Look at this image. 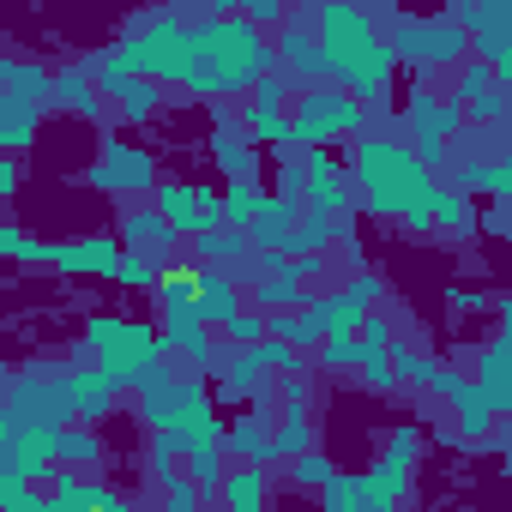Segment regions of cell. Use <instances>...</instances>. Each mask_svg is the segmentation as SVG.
I'll list each match as a JSON object with an SVG mask.
<instances>
[{
  "mask_svg": "<svg viewBox=\"0 0 512 512\" xmlns=\"http://www.w3.org/2000/svg\"><path fill=\"white\" fill-rule=\"evenodd\" d=\"M139 79H157L163 91L187 97H253L266 79H278V49L260 25L235 19H181V13H139L121 37Z\"/></svg>",
  "mask_w": 512,
  "mask_h": 512,
  "instance_id": "cell-1",
  "label": "cell"
},
{
  "mask_svg": "<svg viewBox=\"0 0 512 512\" xmlns=\"http://www.w3.org/2000/svg\"><path fill=\"white\" fill-rule=\"evenodd\" d=\"M350 181H356L368 217H380V223H404L410 235H428V229H434V199H440V187H434V169H428L410 145L380 139V133L356 139Z\"/></svg>",
  "mask_w": 512,
  "mask_h": 512,
  "instance_id": "cell-2",
  "label": "cell"
},
{
  "mask_svg": "<svg viewBox=\"0 0 512 512\" xmlns=\"http://www.w3.org/2000/svg\"><path fill=\"white\" fill-rule=\"evenodd\" d=\"M314 37L326 55V79L338 91H350L356 103H380L392 91L398 49H392L380 13L350 7V0H326V7H314Z\"/></svg>",
  "mask_w": 512,
  "mask_h": 512,
  "instance_id": "cell-3",
  "label": "cell"
},
{
  "mask_svg": "<svg viewBox=\"0 0 512 512\" xmlns=\"http://www.w3.org/2000/svg\"><path fill=\"white\" fill-rule=\"evenodd\" d=\"M91 368L115 386V392H139L157 368H163V332L151 320H127V314H85L79 326Z\"/></svg>",
  "mask_w": 512,
  "mask_h": 512,
  "instance_id": "cell-4",
  "label": "cell"
},
{
  "mask_svg": "<svg viewBox=\"0 0 512 512\" xmlns=\"http://www.w3.org/2000/svg\"><path fill=\"white\" fill-rule=\"evenodd\" d=\"M133 404H139V422H145L151 434H175V440H193L199 428L223 422V416H217V398L205 392V380H199V374H175L169 362L133 392Z\"/></svg>",
  "mask_w": 512,
  "mask_h": 512,
  "instance_id": "cell-5",
  "label": "cell"
},
{
  "mask_svg": "<svg viewBox=\"0 0 512 512\" xmlns=\"http://www.w3.org/2000/svg\"><path fill=\"white\" fill-rule=\"evenodd\" d=\"M338 139H368V103H356L338 85H320L308 97H296V121H290V151H326Z\"/></svg>",
  "mask_w": 512,
  "mask_h": 512,
  "instance_id": "cell-6",
  "label": "cell"
},
{
  "mask_svg": "<svg viewBox=\"0 0 512 512\" xmlns=\"http://www.w3.org/2000/svg\"><path fill=\"white\" fill-rule=\"evenodd\" d=\"M0 422H19V428H73V404H67V368H25L7 386V410Z\"/></svg>",
  "mask_w": 512,
  "mask_h": 512,
  "instance_id": "cell-7",
  "label": "cell"
},
{
  "mask_svg": "<svg viewBox=\"0 0 512 512\" xmlns=\"http://www.w3.org/2000/svg\"><path fill=\"white\" fill-rule=\"evenodd\" d=\"M392 49H398V61L428 67V73H440V67L458 73L470 61V37H464V25L452 13H440V19H398L392 25Z\"/></svg>",
  "mask_w": 512,
  "mask_h": 512,
  "instance_id": "cell-8",
  "label": "cell"
},
{
  "mask_svg": "<svg viewBox=\"0 0 512 512\" xmlns=\"http://www.w3.org/2000/svg\"><path fill=\"white\" fill-rule=\"evenodd\" d=\"M151 205L169 217V229L181 241H205L211 229H223V187H205V181H163L151 193Z\"/></svg>",
  "mask_w": 512,
  "mask_h": 512,
  "instance_id": "cell-9",
  "label": "cell"
},
{
  "mask_svg": "<svg viewBox=\"0 0 512 512\" xmlns=\"http://www.w3.org/2000/svg\"><path fill=\"white\" fill-rule=\"evenodd\" d=\"M464 103L458 97H434V91H410V151L428 163V169H446V145L458 139L464 127Z\"/></svg>",
  "mask_w": 512,
  "mask_h": 512,
  "instance_id": "cell-10",
  "label": "cell"
},
{
  "mask_svg": "<svg viewBox=\"0 0 512 512\" xmlns=\"http://www.w3.org/2000/svg\"><path fill=\"white\" fill-rule=\"evenodd\" d=\"M272 49H278V79H284L296 97H308V91L332 85V79H326L320 37H314V13H296V19H290L278 37H272Z\"/></svg>",
  "mask_w": 512,
  "mask_h": 512,
  "instance_id": "cell-11",
  "label": "cell"
},
{
  "mask_svg": "<svg viewBox=\"0 0 512 512\" xmlns=\"http://www.w3.org/2000/svg\"><path fill=\"white\" fill-rule=\"evenodd\" d=\"M91 193H157L163 181H157V157L145 151V145H121V139H109L103 151H97V163L79 175Z\"/></svg>",
  "mask_w": 512,
  "mask_h": 512,
  "instance_id": "cell-12",
  "label": "cell"
},
{
  "mask_svg": "<svg viewBox=\"0 0 512 512\" xmlns=\"http://www.w3.org/2000/svg\"><path fill=\"white\" fill-rule=\"evenodd\" d=\"M61 434L55 428H19V422H0V476L13 482H49L61 470Z\"/></svg>",
  "mask_w": 512,
  "mask_h": 512,
  "instance_id": "cell-13",
  "label": "cell"
},
{
  "mask_svg": "<svg viewBox=\"0 0 512 512\" xmlns=\"http://www.w3.org/2000/svg\"><path fill=\"white\" fill-rule=\"evenodd\" d=\"M416 458H422V428H392V440H386V452L362 470L368 476V488L380 494V500H392V506H404L410 500V482H416Z\"/></svg>",
  "mask_w": 512,
  "mask_h": 512,
  "instance_id": "cell-14",
  "label": "cell"
},
{
  "mask_svg": "<svg viewBox=\"0 0 512 512\" xmlns=\"http://www.w3.org/2000/svg\"><path fill=\"white\" fill-rule=\"evenodd\" d=\"M211 163L223 169V181H260V139L247 133L241 109L217 103V121H211Z\"/></svg>",
  "mask_w": 512,
  "mask_h": 512,
  "instance_id": "cell-15",
  "label": "cell"
},
{
  "mask_svg": "<svg viewBox=\"0 0 512 512\" xmlns=\"http://www.w3.org/2000/svg\"><path fill=\"white\" fill-rule=\"evenodd\" d=\"M121 260H127V247H121L115 235H79V241H49V253H43V266L67 272V278H109V284H115Z\"/></svg>",
  "mask_w": 512,
  "mask_h": 512,
  "instance_id": "cell-16",
  "label": "cell"
},
{
  "mask_svg": "<svg viewBox=\"0 0 512 512\" xmlns=\"http://www.w3.org/2000/svg\"><path fill=\"white\" fill-rule=\"evenodd\" d=\"M290 97H296V91H290L284 79H266L260 91H253V97H247V109H241V121H247V133H253V139H260V145H272V151H278V145H290V121H296V109H290Z\"/></svg>",
  "mask_w": 512,
  "mask_h": 512,
  "instance_id": "cell-17",
  "label": "cell"
},
{
  "mask_svg": "<svg viewBox=\"0 0 512 512\" xmlns=\"http://www.w3.org/2000/svg\"><path fill=\"white\" fill-rule=\"evenodd\" d=\"M121 247H127V253H145V260H163V266H175V247H181V235L169 229V217H163L157 205H133V211L121 217Z\"/></svg>",
  "mask_w": 512,
  "mask_h": 512,
  "instance_id": "cell-18",
  "label": "cell"
},
{
  "mask_svg": "<svg viewBox=\"0 0 512 512\" xmlns=\"http://www.w3.org/2000/svg\"><path fill=\"white\" fill-rule=\"evenodd\" d=\"M115 386L91 368V362H73L67 368V404H73V422H85V428H97V422H109L115 416Z\"/></svg>",
  "mask_w": 512,
  "mask_h": 512,
  "instance_id": "cell-19",
  "label": "cell"
},
{
  "mask_svg": "<svg viewBox=\"0 0 512 512\" xmlns=\"http://www.w3.org/2000/svg\"><path fill=\"white\" fill-rule=\"evenodd\" d=\"M241 284H235V272H223V266H205V284H199V302H193V314H199V326H211V332H229L235 320H241Z\"/></svg>",
  "mask_w": 512,
  "mask_h": 512,
  "instance_id": "cell-20",
  "label": "cell"
},
{
  "mask_svg": "<svg viewBox=\"0 0 512 512\" xmlns=\"http://www.w3.org/2000/svg\"><path fill=\"white\" fill-rule=\"evenodd\" d=\"M278 422H266V416H253V410H241L235 422H229V464H253V470H272L278 464Z\"/></svg>",
  "mask_w": 512,
  "mask_h": 512,
  "instance_id": "cell-21",
  "label": "cell"
},
{
  "mask_svg": "<svg viewBox=\"0 0 512 512\" xmlns=\"http://www.w3.org/2000/svg\"><path fill=\"white\" fill-rule=\"evenodd\" d=\"M302 175H308V211H338V217L350 211L344 187H356V181H344L332 151H302Z\"/></svg>",
  "mask_w": 512,
  "mask_h": 512,
  "instance_id": "cell-22",
  "label": "cell"
},
{
  "mask_svg": "<svg viewBox=\"0 0 512 512\" xmlns=\"http://www.w3.org/2000/svg\"><path fill=\"white\" fill-rule=\"evenodd\" d=\"M302 211H308V205H290V199L272 193L266 211H260V223L247 229V241L260 247V253H278V260H290V253H296V223H302Z\"/></svg>",
  "mask_w": 512,
  "mask_h": 512,
  "instance_id": "cell-23",
  "label": "cell"
},
{
  "mask_svg": "<svg viewBox=\"0 0 512 512\" xmlns=\"http://www.w3.org/2000/svg\"><path fill=\"white\" fill-rule=\"evenodd\" d=\"M302 314H308L326 338H356V332L368 326V308H362L356 296H344V290H314Z\"/></svg>",
  "mask_w": 512,
  "mask_h": 512,
  "instance_id": "cell-24",
  "label": "cell"
},
{
  "mask_svg": "<svg viewBox=\"0 0 512 512\" xmlns=\"http://www.w3.org/2000/svg\"><path fill=\"white\" fill-rule=\"evenodd\" d=\"M49 109L31 103V97H13V91H0V145H7V157H25L31 139H37V121Z\"/></svg>",
  "mask_w": 512,
  "mask_h": 512,
  "instance_id": "cell-25",
  "label": "cell"
},
{
  "mask_svg": "<svg viewBox=\"0 0 512 512\" xmlns=\"http://www.w3.org/2000/svg\"><path fill=\"white\" fill-rule=\"evenodd\" d=\"M452 410H458V440L464 446H488L494 440V404H488V392L476 386V380H464L458 392H452Z\"/></svg>",
  "mask_w": 512,
  "mask_h": 512,
  "instance_id": "cell-26",
  "label": "cell"
},
{
  "mask_svg": "<svg viewBox=\"0 0 512 512\" xmlns=\"http://www.w3.org/2000/svg\"><path fill=\"white\" fill-rule=\"evenodd\" d=\"M470 380L488 392V404H494V410H512V338H494V344L476 356Z\"/></svg>",
  "mask_w": 512,
  "mask_h": 512,
  "instance_id": "cell-27",
  "label": "cell"
},
{
  "mask_svg": "<svg viewBox=\"0 0 512 512\" xmlns=\"http://www.w3.org/2000/svg\"><path fill=\"white\" fill-rule=\"evenodd\" d=\"M217 500H223V512H266L272 506V476L253 470V464H229Z\"/></svg>",
  "mask_w": 512,
  "mask_h": 512,
  "instance_id": "cell-28",
  "label": "cell"
},
{
  "mask_svg": "<svg viewBox=\"0 0 512 512\" xmlns=\"http://www.w3.org/2000/svg\"><path fill=\"white\" fill-rule=\"evenodd\" d=\"M49 109H67V115L97 121V109H103V85H97V73H91V67H67V73H55V103H49Z\"/></svg>",
  "mask_w": 512,
  "mask_h": 512,
  "instance_id": "cell-29",
  "label": "cell"
},
{
  "mask_svg": "<svg viewBox=\"0 0 512 512\" xmlns=\"http://www.w3.org/2000/svg\"><path fill=\"white\" fill-rule=\"evenodd\" d=\"M43 488H49V494H55L61 506H73V512H97V506H103V488H109V482H103V470H55V476H49Z\"/></svg>",
  "mask_w": 512,
  "mask_h": 512,
  "instance_id": "cell-30",
  "label": "cell"
},
{
  "mask_svg": "<svg viewBox=\"0 0 512 512\" xmlns=\"http://www.w3.org/2000/svg\"><path fill=\"white\" fill-rule=\"evenodd\" d=\"M320 512H404V506L380 500V494L368 488V476H338V482L320 494Z\"/></svg>",
  "mask_w": 512,
  "mask_h": 512,
  "instance_id": "cell-31",
  "label": "cell"
},
{
  "mask_svg": "<svg viewBox=\"0 0 512 512\" xmlns=\"http://www.w3.org/2000/svg\"><path fill=\"white\" fill-rule=\"evenodd\" d=\"M0 91H13V97H31V103H55V73L49 67H37V61H0Z\"/></svg>",
  "mask_w": 512,
  "mask_h": 512,
  "instance_id": "cell-32",
  "label": "cell"
},
{
  "mask_svg": "<svg viewBox=\"0 0 512 512\" xmlns=\"http://www.w3.org/2000/svg\"><path fill=\"white\" fill-rule=\"evenodd\" d=\"M266 199H272V193H266L260 181H223V223L247 235L253 223H260V211H266Z\"/></svg>",
  "mask_w": 512,
  "mask_h": 512,
  "instance_id": "cell-33",
  "label": "cell"
},
{
  "mask_svg": "<svg viewBox=\"0 0 512 512\" xmlns=\"http://www.w3.org/2000/svg\"><path fill=\"white\" fill-rule=\"evenodd\" d=\"M308 296H314V290H302L290 272H278V278H266L260 290H247V308H260V314H302Z\"/></svg>",
  "mask_w": 512,
  "mask_h": 512,
  "instance_id": "cell-34",
  "label": "cell"
},
{
  "mask_svg": "<svg viewBox=\"0 0 512 512\" xmlns=\"http://www.w3.org/2000/svg\"><path fill=\"white\" fill-rule=\"evenodd\" d=\"M247 247H253V241H247L241 229L223 223V229H211L205 241H193V260H199V266H223V272H235V266L247 260Z\"/></svg>",
  "mask_w": 512,
  "mask_h": 512,
  "instance_id": "cell-35",
  "label": "cell"
},
{
  "mask_svg": "<svg viewBox=\"0 0 512 512\" xmlns=\"http://www.w3.org/2000/svg\"><path fill=\"white\" fill-rule=\"evenodd\" d=\"M338 235H350V211L338 217V211H302V223H296V253H326Z\"/></svg>",
  "mask_w": 512,
  "mask_h": 512,
  "instance_id": "cell-36",
  "label": "cell"
},
{
  "mask_svg": "<svg viewBox=\"0 0 512 512\" xmlns=\"http://www.w3.org/2000/svg\"><path fill=\"white\" fill-rule=\"evenodd\" d=\"M199 284H205V266L199 260H175L157 284V308H193L199 302Z\"/></svg>",
  "mask_w": 512,
  "mask_h": 512,
  "instance_id": "cell-37",
  "label": "cell"
},
{
  "mask_svg": "<svg viewBox=\"0 0 512 512\" xmlns=\"http://www.w3.org/2000/svg\"><path fill=\"white\" fill-rule=\"evenodd\" d=\"M61 470H103V434L97 428H85V422H73V428H61Z\"/></svg>",
  "mask_w": 512,
  "mask_h": 512,
  "instance_id": "cell-38",
  "label": "cell"
},
{
  "mask_svg": "<svg viewBox=\"0 0 512 512\" xmlns=\"http://www.w3.org/2000/svg\"><path fill=\"white\" fill-rule=\"evenodd\" d=\"M91 73H97V85H103V97H121L127 85H139V67H133V55L115 43V49H103L97 61H85Z\"/></svg>",
  "mask_w": 512,
  "mask_h": 512,
  "instance_id": "cell-39",
  "label": "cell"
},
{
  "mask_svg": "<svg viewBox=\"0 0 512 512\" xmlns=\"http://www.w3.org/2000/svg\"><path fill=\"white\" fill-rule=\"evenodd\" d=\"M272 440H278V458H290V464L308 458V452H314V410H284Z\"/></svg>",
  "mask_w": 512,
  "mask_h": 512,
  "instance_id": "cell-40",
  "label": "cell"
},
{
  "mask_svg": "<svg viewBox=\"0 0 512 512\" xmlns=\"http://www.w3.org/2000/svg\"><path fill=\"white\" fill-rule=\"evenodd\" d=\"M163 103H169V91L157 85V79H139V85H127L121 97H115V109H121V121H151V115H163Z\"/></svg>",
  "mask_w": 512,
  "mask_h": 512,
  "instance_id": "cell-41",
  "label": "cell"
},
{
  "mask_svg": "<svg viewBox=\"0 0 512 512\" xmlns=\"http://www.w3.org/2000/svg\"><path fill=\"white\" fill-rule=\"evenodd\" d=\"M476 223H482V217H476V199L458 193V187H452V193L440 187V199H434V229H446V235H470Z\"/></svg>",
  "mask_w": 512,
  "mask_h": 512,
  "instance_id": "cell-42",
  "label": "cell"
},
{
  "mask_svg": "<svg viewBox=\"0 0 512 512\" xmlns=\"http://www.w3.org/2000/svg\"><path fill=\"white\" fill-rule=\"evenodd\" d=\"M392 368H398V380H404V386H428V392H434V380H440V368H446V362H434L428 350H416L410 338H398Z\"/></svg>",
  "mask_w": 512,
  "mask_h": 512,
  "instance_id": "cell-43",
  "label": "cell"
},
{
  "mask_svg": "<svg viewBox=\"0 0 512 512\" xmlns=\"http://www.w3.org/2000/svg\"><path fill=\"white\" fill-rule=\"evenodd\" d=\"M314 362H320L326 374H362L368 350H362V338H326V344L314 350Z\"/></svg>",
  "mask_w": 512,
  "mask_h": 512,
  "instance_id": "cell-44",
  "label": "cell"
},
{
  "mask_svg": "<svg viewBox=\"0 0 512 512\" xmlns=\"http://www.w3.org/2000/svg\"><path fill=\"white\" fill-rule=\"evenodd\" d=\"M338 476H344V470H338V464H332L320 446H314L308 458H296V464H290V488H314V494H326Z\"/></svg>",
  "mask_w": 512,
  "mask_h": 512,
  "instance_id": "cell-45",
  "label": "cell"
},
{
  "mask_svg": "<svg viewBox=\"0 0 512 512\" xmlns=\"http://www.w3.org/2000/svg\"><path fill=\"white\" fill-rule=\"evenodd\" d=\"M488 91H500V79H494V67H488L482 55H470V61L458 67V91H452V97H458V103L470 109V103H482Z\"/></svg>",
  "mask_w": 512,
  "mask_h": 512,
  "instance_id": "cell-46",
  "label": "cell"
},
{
  "mask_svg": "<svg viewBox=\"0 0 512 512\" xmlns=\"http://www.w3.org/2000/svg\"><path fill=\"white\" fill-rule=\"evenodd\" d=\"M163 260H145V253H127V260H121V272H115V284L121 290H151L157 296V284H163Z\"/></svg>",
  "mask_w": 512,
  "mask_h": 512,
  "instance_id": "cell-47",
  "label": "cell"
},
{
  "mask_svg": "<svg viewBox=\"0 0 512 512\" xmlns=\"http://www.w3.org/2000/svg\"><path fill=\"white\" fill-rule=\"evenodd\" d=\"M49 506V488L43 482H13L0 476V512H43Z\"/></svg>",
  "mask_w": 512,
  "mask_h": 512,
  "instance_id": "cell-48",
  "label": "cell"
},
{
  "mask_svg": "<svg viewBox=\"0 0 512 512\" xmlns=\"http://www.w3.org/2000/svg\"><path fill=\"white\" fill-rule=\"evenodd\" d=\"M0 253H7V260H19V266H43L49 241H31L19 223H0Z\"/></svg>",
  "mask_w": 512,
  "mask_h": 512,
  "instance_id": "cell-49",
  "label": "cell"
},
{
  "mask_svg": "<svg viewBox=\"0 0 512 512\" xmlns=\"http://www.w3.org/2000/svg\"><path fill=\"white\" fill-rule=\"evenodd\" d=\"M223 338H229L235 350H253V344H266V338H272V314H260V308H241V320H235Z\"/></svg>",
  "mask_w": 512,
  "mask_h": 512,
  "instance_id": "cell-50",
  "label": "cell"
},
{
  "mask_svg": "<svg viewBox=\"0 0 512 512\" xmlns=\"http://www.w3.org/2000/svg\"><path fill=\"white\" fill-rule=\"evenodd\" d=\"M362 392H380V398H392V392H404V380H398V368H392V356H368V362H362Z\"/></svg>",
  "mask_w": 512,
  "mask_h": 512,
  "instance_id": "cell-51",
  "label": "cell"
},
{
  "mask_svg": "<svg viewBox=\"0 0 512 512\" xmlns=\"http://www.w3.org/2000/svg\"><path fill=\"white\" fill-rule=\"evenodd\" d=\"M284 272L308 290V284H326V272H332V260H326V253H290V260H284Z\"/></svg>",
  "mask_w": 512,
  "mask_h": 512,
  "instance_id": "cell-52",
  "label": "cell"
},
{
  "mask_svg": "<svg viewBox=\"0 0 512 512\" xmlns=\"http://www.w3.org/2000/svg\"><path fill=\"white\" fill-rule=\"evenodd\" d=\"M356 338H362V350H368V356H392V350H398V338H392V320H386V314H368V326H362Z\"/></svg>",
  "mask_w": 512,
  "mask_h": 512,
  "instance_id": "cell-53",
  "label": "cell"
},
{
  "mask_svg": "<svg viewBox=\"0 0 512 512\" xmlns=\"http://www.w3.org/2000/svg\"><path fill=\"white\" fill-rule=\"evenodd\" d=\"M241 19H247V25H260V31H284L296 13H284L278 0H247V7H241Z\"/></svg>",
  "mask_w": 512,
  "mask_h": 512,
  "instance_id": "cell-54",
  "label": "cell"
},
{
  "mask_svg": "<svg viewBox=\"0 0 512 512\" xmlns=\"http://www.w3.org/2000/svg\"><path fill=\"white\" fill-rule=\"evenodd\" d=\"M464 115H470L476 127H488V121H512V97H506V91H488V97H482V103H470Z\"/></svg>",
  "mask_w": 512,
  "mask_h": 512,
  "instance_id": "cell-55",
  "label": "cell"
},
{
  "mask_svg": "<svg viewBox=\"0 0 512 512\" xmlns=\"http://www.w3.org/2000/svg\"><path fill=\"white\" fill-rule=\"evenodd\" d=\"M344 296H356V302H362V308L374 314V302L386 296V278H380V272H356V278L344 284Z\"/></svg>",
  "mask_w": 512,
  "mask_h": 512,
  "instance_id": "cell-56",
  "label": "cell"
},
{
  "mask_svg": "<svg viewBox=\"0 0 512 512\" xmlns=\"http://www.w3.org/2000/svg\"><path fill=\"white\" fill-rule=\"evenodd\" d=\"M163 512H211V500H199L193 488H169L163 494Z\"/></svg>",
  "mask_w": 512,
  "mask_h": 512,
  "instance_id": "cell-57",
  "label": "cell"
},
{
  "mask_svg": "<svg viewBox=\"0 0 512 512\" xmlns=\"http://www.w3.org/2000/svg\"><path fill=\"white\" fill-rule=\"evenodd\" d=\"M19 193V157H0V199Z\"/></svg>",
  "mask_w": 512,
  "mask_h": 512,
  "instance_id": "cell-58",
  "label": "cell"
},
{
  "mask_svg": "<svg viewBox=\"0 0 512 512\" xmlns=\"http://www.w3.org/2000/svg\"><path fill=\"white\" fill-rule=\"evenodd\" d=\"M494 320H500L494 338H512V296H494Z\"/></svg>",
  "mask_w": 512,
  "mask_h": 512,
  "instance_id": "cell-59",
  "label": "cell"
},
{
  "mask_svg": "<svg viewBox=\"0 0 512 512\" xmlns=\"http://www.w3.org/2000/svg\"><path fill=\"white\" fill-rule=\"evenodd\" d=\"M97 512H139V506H133L121 488H103V506H97Z\"/></svg>",
  "mask_w": 512,
  "mask_h": 512,
  "instance_id": "cell-60",
  "label": "cell"
},
{
  "mask_svg": "<svg viewBox=\"0 0 512 512\" xmlns=\"http://www.w3.org/2000/svg\"><path fill=\"white\" fill-rule=\"evenodd\" d=\"M446 302H452V308H458V314H470V308H482V302H488V296H476V290H452V296H446Z\"/></svg>",
  "mask_w": 512,
  "mask_h": 512,
  "instance_id": "cell-61",
  "label": "cell"
},
{
  "mask_svg": "<svg viewBox=\"0 0 512 512\" xmlns=\"http://www.w3.org/2000/svg\"><path fill=\"white\" fill-rule=\"evenodd\" d=\"M43 512H73V506H61V500H55V494H49V506H43Z\"/></svg>",
  "mask_w": 512,
  "mask_h": 512,
  "instance_id": "cell-62",
  "label": "cell"
}]
</instances>
